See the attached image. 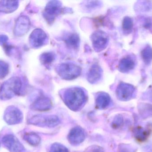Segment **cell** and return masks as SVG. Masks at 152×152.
I'll use <instances>...</instances> for the list:
<instances>
[{
	"mask_svg": "<svg viewBox=\"0 0 152 152\" xmlns=\"http://www.w3.org/2000/svg\"><path fill=\"white\" fill-rule=\"evenodd\" d=\"M62 97L66 105L71 110L75 112L81 109L87 101L85 91L78 87L67 89L63 93Z\"/></svg>",
	"mask_w": 152,
	"mask_h": 152,
	"instance_id": "6da1fadb",
	"label": "cell"
},
{
	"mask_svg": "<svg viewBox=\"0 0 152 152\" xmlns=\"http://www.w3.org/2000/svg\"><path fill=\"white\" fill-rule=\"evenodd\" d=\"M22 87L21 79L18 77H12L2 84L0 88V99L7 101L20 93Z\"/></svg>",
	"mask_w": 152,
	"mask_h": 152,
	"instance_id": "7a4b0ae2",
	"label": "cell"
},
{
	"mask_svg": "<svg viewBox=\"0 0 152 152\" xmlns=\"http://www.w3.org/2000/svg\"><path fill=\"white\" fill-rule=\"evenodd\" d=\"M56 72L61 79L71 80L80 76L81 68L80 66L72 62H64L56 68Z\"/></svg>",
	"mask_w": 152,
	"mask_h": 152,
	"instance_id": "3957f363",
	"label": "cell"
},
{
	"mask_svg": "<svg viewBox=\"0 0 152 152\" xmlns=\"http://www.w3.org/2000/svg\"><path fill=\"white\" fill-rule=\"evenodd\" d=\"M61 121L58 116L55 115H36L29 119L30 125L40 127L54 128L58 126Z\"/></svg>",
	"mask_w": 152,
	"mask_h": 152,
	"instance_id": "277c9868",
	"label": "cell"
},
{
	"mask_svg": "<svg viewBox=\"0 0 152 152\" xmlns=\"http://www.w3.org/2000/svg\"><path fill=\"white\" fill-rule=\"evenodd\" d=\"M62 3L58 1H50L47 4L43 16L49 23L53 22L55 18L62 12Z\"/></svg>",
	"mask_w": 152,
	"mask_h": 152,
	"instance_id": "5b68a950",
	"label": "cell"
},
{
	"mask_svg": "<svg viewBox=\"0 0 152 152\" xmlns=\"http://www.w3.org/2000/svg\"><path fill=\"white\" fill-rule=\"evenodd\" d=\"M90 38L93 48L97 52L103 51L108 46L109 40L108 35L102 30L95 31Z\"/></svg>",
	"mask_w": 152,
	"mask_h": 152,
	"instance_id": "8992f818",
	"label": "cell"
},
{
	"mask_svg": "<svg viewBox=\"0 0 152 152\" xmlns=\"http://www.w3.org/2000/svg\"><path fill=\"white\" fill-rule=\"evenodd\" d=\"M3 118L8 125H17L23 121V113L17 107L14 106H9L4 111Z\"/></svg>",
	"mask_w": 152,
	"mask_h": 152,
	"instance_id": "52a82bcc",
	"label": "cell"
},
{
	"mask_svg": "<svg viewBox=\"0 0 152 152\" xmlns=\"http://www.w3.org/2000/svg\"><path fill=\"white\" fill-rule=\"evenodd\" d=\"M48 36L45 32L40 28L33 30L29 37L30 46L33 48H39L47 43Z\"/></svg>",
	"mask_w": 152,
	"mask_h": 152,
	"instance_id": "ba28073f",
	"label": "cell"
},
{
	"mask_svg": "<svg viewBox=\"0 0 152 152\" xmlns=\"http://www.w3.org/2000/svg\"><path fill=\"white\" fill-rule=\"evenodd\" d=\"M2 142L4 146L10 152H25V147L18 139L12 134H7L3 137Z\"/></svg>",
	"mask_w": 152,
	"mask_h": 152,
	"instance_id": "9c48e42d",
	"label": "cell"
},
{
	"mask_svg": "<svg viewBox=\"0 0 152 152\" xmlns=\"http://www.w3.org/2000/svg\"><path fill=\"white\" fill-rule=\"evenodd\" d=\"M135 89L132 85L121 83L117 87L116 94L120 101H126L132 99L134 95Z\"/></svg>",
	"mask_w": 152,
	"mask_h": 152,
	"instance_id": "30bf717a",
	"label": "cell"
},
{
	"mask_svg": "<svg viewBox=\"0 0 152 152\" xmlns=\"http://www.w3.org/2000/svg\"><path fill=\"white\" fill-rule=\"evenodd\" d=\"M30 25V21L28 17L24 15L20 16L15 23L14 35L16 36H23L28 32Z\"/></svg>",
	"mask_w": 152,
	"mask_h": 152,
	"instance_id": "8fae6325",
	"label": "cell"
},
{
	"mask_svg": "<svg viewBox=\"0 0 152 152\" xmlns=\"http://www.w3.org/2000/svg\"><path fill=\"white\" fill-rule=\"evenodd\" d=\"M86 134L84 130L80 127H75L71 129L69 134L68 138L69 142L72 145L80 144L86 139Z\"/></svg>",
	"mask_w": 152,
	"mask_h": 152,
	"instance_id": "7c38bea8",
	"label": "cell"
},
{
	"mask_svg": "<svg viewBox=\"0 0 152 152\" xmlns=\"http://www.w3.org/2000/svg\"><path fill=\"white\" fill-rule=\"evenodd\" d=\"M102 74V70L101 67L98 64H93L88 72L87 79L90 84H96L101 80Z\"/></svg>",
	"mask_w": 152,
	"mask_h": 152,
	"instance_id": "4fadbf2b",
	"label": "cell"
},
{
	"mask_svg": "<svg viewBox=\"0 0 152 152\" xmlns=\"http://www.w3.org/2000/svg\"><path fill=\"white\" fill-rule=\"evenodd\" d=\"M52 106V102L49 98L42 97L36 100L31 105V108L34 110L46 111L50 109Z\"/></svg>",
	"mask_w": 152,
	"mask_h": 152,
	"instance_id": "5bb4252c",
	"label": "cell"
},
{
	"mask_svg": "<svg viewBox=\"0 0 152 152\" xmlns=\"http://www.w3.org/2000/svg\"><path fill=\"white\" fill-rule=\"evenodd\" d=\"M18 6V1H0V13H11L15 11Z\"/></svg>",
	"mask_w": 152,
	"mask_h": 152,
	"instance_id": "9a60e30c",
	"label": "cell"
},
{
	"mask_svg": "<svg viewBox=\"0 0 152 152\" xmlns=\"http://www.w3.org/2000/svg\"><path fill=\"white\" fill-rule=\"evenodd\" d=\"M135 63L131 56H127L123 58L120 62L118 69L123 73L129 72L134 68Z\"/></svg>",
	"mask_w": 152,
	"mask_h": 152,
	"instance_id": "2e32d148",
	"label": "cell"
},
{
	"mask_svg": "<svg viewBox=\"0 0 152 152\" xmlns=\"http://www.w3.org/2000/svg\"><path fill=\"white\" fill-rule=\"evenodd\" d=\"M111 98L105 93H100L97 95L96 99V105L98 109H103L108 107L111 103Z\"/></svg>",
	"mask_w": 152,
	"mask_h": 152,
	"instance_id": "e0dca14e",
	"label": "cell"
},
{
	"mask_svg": "<svg viewBox=\"0 0 152 152\" xmlns=\"http://www.w3.org/2000/svg\"><path fill=\"white\" fill-rule=\"evenodd\" d=\"M65 43L68 46L72 49H77L79 47L80 39L78 35L72 33L66 36Z\"/></svg>",
	"mask_w": 152,
	"mask_h": 152,
	"instance_id": "ac0fdd59",
	"label": "cell"
},
{
	"mask_svg": "<svg viewBox=\"0 0 152 152\" xmlns=\"http://www.w3.org/2000/svg\"><path fill=\"white\" fill-rule=\"evenodd\" d=\"M56 59V55L52 52H47L42 54L40 57L41 63L47 68H49Z\"/></svg>",
	"mask_w": 152,
	"mask_h": 152,
	"instance_id": "d6986e66",
	"label": "cell"
},
{
	"mask_svg": "<svg viewBox=\"0 0 152 152\" xmlns=\"http://www.w3.org/2000/svg\"><path fill=\"white\" fill-rule=\"evenodd\" d=\"M24 139L32 146H37L41 142V137L34 133H27L24 136Z\"/></svg>",
	"mask_w": 152,
	"mask_h": 152,
	"instance_id": "ffe728a7",
	"label": "cell"
},
{
	"mask_svg": "<svg viewBox=\"0 0 152 152\" xmlns=\"http://www.w3.org/2000/svg\"><path fill=\"white\" fill-rule=\"evenodd\" d=\"M142 105L139 108V112L142 117L146 118L152 116V105L145 104Z\"/></svg>",
	"mask_w": 152,
	"mask_h": 152,
	"instance_id": "44dd1931",
	"label": "cell"
},
{
	"mask_svg": "<svg viewBox=\"0 0 152 152\" xmlns=\"http://www.w3.org/2000/svg\"><path fill=\"white\" fill-rule=\"evenodd\" d=\"M142 57L146 64H149L152 61V48L147 46L142 52Z\"/></svg>",
	"mask_w": 152,
	"mask_h": 152,
	"instance_id": "7402d4cb",
	"label": "cell"
},
{
	"mask_svg": "<svg viewBox=\"0 0 152 152\" xmlns=\"http://www.w3.org/2000/svg\"><path fill=\"white\" fill-rule=\"evenodd\" d=\"M133 19L129 17H125L122 22V28L124 32L126 33L130 32L133 29Z\"/></svg>",
	"mask_w": 152,
	"mask_h": 152,
	"instance_id": "603a6c76",
	"label": "cell"
},
{
	"mask_svg": "<svg viewBox=\"0 0 152 152\" xmlns=\"http://www.w3.org/2000/svg\"><path fill=\"white\" fill-rule=\"evenodd\" d=\"M49 152H69L67 148L61 144L55 143L51 145Z\"/></svg>",
	"mask_w": 152,
	"mask_h": 152,
	"instance_id": "cb8c5ba5",
	"label": "cell"
},
{
	"mask_svg": "<svg viewBox=\"0 0 152 152\" xmlns=\"http://www.w3.org/2000/svg\"><path fill=\"white\" fill-rule=\"evenodd\" d=\"M9 72V65L4 61L0 60V79L5 77Z\"/></svg>",
	"mask_w": 152,
	"mask_h": 152,
	"instance_id": "d4e9b609",
	"label": "cell"
},
{
	"mask_svg": "<svg viewBox=\"0 0 152 152\" xmlns=\"http://www.w3.org/2000/svg\"><path fill=\"white\" fill-rule=\"evenodd\" d=\"M123 122V118L121 115L116 116L112 122V127L115 129H117L122 126Z\"/></svg>",
	"mask_w": 152,
	"mask_h": 152,
	"instance_id": "484cf974",
	"label": "cell"
},
{
	"mask_svg": "<svg viewBox=\"0 0 152 152\" xmlns=\"http://www.w3.org/2000/svg\"><path fill=\"white\" fill-rule=\"evenodd\" d=\"M101 2L99 1H88L85 4V7L87 10H91L98 8L101 6Z\"/></svg>",
	"mask_w": 152,
	"mask_h": 152,
	"instance_id": "4316f807",
	"label": "cell"
},
{
	"mask_svg": "<svg viewBox=\"0 0 152 152\" xmlns=\"http://www.w3.org/2000/svg\"><path fill=\"white\" fill-rule=\"evenodd\" d=\"M134 136L138 140H144L146 136V133L142 128H137L134 130Z\"/></svg>",
	"mask_w": 152,
	"mask_h": 152,
	"instance_id": "83f0119b",
	"label": "cell"
},
{
	"mask_svg": "<svg viewBox=\"0 0 152 152\" xmlns=\"http://www.w3.org/2000/svg\"><path fill=\"white\" fill-rule=\"evenodd\" d=\"M85 152H104V151L100 146L93 145L88 148Z\"/></svg>",
	"mask_w": 152,
	"mask_h": 152,
	"instance_id": "f1b7e54d",
	"label": "cell"
},
{
	"mask_svg": "<svg viewBox=\"0 0 152 152\" xmlns=\"http://www.w3.org/2000/svg\"><path fill=\"white\" fill-rule=\"evenodd\" d=\"M9 38L8 36L5 35H0V45L4 46L7 44Z\"/></svg>",
	"mask_w": 152,
	"mask_h": 152,
	"instance_id": "f546056e",
	"label": "cell"
}]
</instances>
